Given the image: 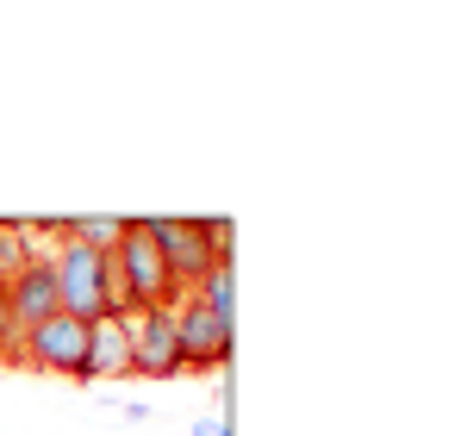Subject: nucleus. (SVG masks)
<instances>
[{
	"label": "nucleus",
	"instance_id": "nucleus-5",
	"mask_svg": "<svg viewBox=\"0 0 461 436\" xmlns=\"http://www.w3.org/2000/svg\"><path fill=\"white\" fill-rule=\"evenodd\" d=\"M131 331V374L138 380H181V343H175V305H150L125 318Z\"/></svg>",
	"mask_w": 461,
	"mask_h": 436
},
{
	"label": "nucleus",
	"instance_id": "nucleus-4",
	"mask_svg": "<svg viewBox=\"0 0 461 436\" xmlns=\"http://www.w3.org/2000/svg\"><path fill=\"white\" fill-rule=\"evenodd\" d=\"M81 356H87V324L69 312H50L44 324L25 331V368H38V374L81 380Z\"/></svg>",
	"mask_w": 461,
	"mask_h": 436
},
{
	"label": "nucleus",
	"instance_id": "nucleus-6",
	"mask_svg": "<svg viewBox=\"0 0 461 436\" xmlns=\"http://www.w3.org/2000/svg\"><path fill=\"white\" fill-rule=\"evenodd\" d=\"M6 312H13L19 331H32V324H44V318L57 312V275H50V256H44V250L6 281Z\"/></svg>",
	"mask_w": 461,
	"mask_h": 436
},
{
	"label": "nucleus",
	"instance_id": "nucleus-9",
	"mask_svg": "<svg viewBox=\"0 0 461 436\" xmlns=\"http://www.w3.org/2000/svg\"><path fill=\"white\" fill-rule=\"evenodd\" d=\"M32 256H38V243L25 237V218H0V287H6Z\"/></svg>",
	"mask_w": 461,
	"mask_h": 436
},
{
	"label": "nucleus",
	"instance_id": "nucleus-8",
	"mask_svg": "<svg viewBox=\"0 0 461 436\" xmlns=\"http://www.w3.org/2000/svg\"><path fill=\"white\" fill-rule=\"evenodd\" d=\"M63 237H69V243H87V250H100V256H113V250H119V237H125V218H119V213L63 218Z\"/></svg>",
	"mask_w": 461,
	"mask_h": 436
},
{
	"label": "nucleus",
	"instance_id": "nucleus-12",
	"mask_svg": "<svg viewBox=\"0 0 461 436\" xmlns=\"http://www.w3.org/2000/svg\"><path fill=\"white\" fill-rule=\"evenodd\" d=\"M194 436H225V418H200V424H194Z\"/></svg>",
	"mask_w": 461,
	"mask_h": 436
},
{
	"label": "nucleus",
	"instance_id": "nucleus-10",
	"mask_svg": "<svg viewBox=\"0 0 461 436\" xmlns=\"http://www.w3.org/2000/svg\"><path fill=\"white\" fill-rule=\"evenodd\" d=\"M187 299H200L206 312H219V318H230V262H219V268H206L194 287H187Z\"/></svg>",
	"mask_w": 461,
	"mask_h": 436
},
{
	"label": "nucleus",
	"instance_id": "nucleus-1",
	"mask_svg": "<svg viewBox=\"0 0 461 436\" xmlns=\"http://www.w3.org/2000/svg\"><path fill=\"white\" fill-rule=\"evenodd\" d=\"M113 268H119V281H125V293H131L138 312H150V305H181V299H187V293L168 281V268H162V256H156V243L144 237L138 218H125V237H119V250H113Z\"/></svg>",
	"mask_w": 461,
	"mask_h": 436
},
{
	"label": "nucleus",
	"instance_id": "nucleus-2",
	"mask_svg": "<svg viewBox=\"0 0 461 436\" xmlns=\"http://www.w3.org/2000/svg\"><path fill=\"white\" fill-rule=\"evenodd\" d=\"M175 343H181V374H225L230 368V318L206 312L200 299L175 305Z\"/></svg>",
	"mask_w": 461,
	"mask_h": 436
},
{
	"label": "nucleus",
	"instance_id": "nucleus-7",
	"mask_svg": "<svg viewBox=\"0 0 461 436\" xmlns=\"http://www.w3.org/2000/svg\"><path fill=\"white\" fill-rule=\"evenodd\" d=\"M131 380V331L125 318H94L87 324V356H81V380Z\"/></svg>",
	"mask_w": 461,
	"mask_h": 436
},
{
	"label": "nucleus",
	"instance_id": "nucleus-3",
	"mask_svg": "<svg viewBox=\"0 0 461 436\" xmlns=\"http://www.w3.org/2000/svg\"><path fill=\"white\" fill-rule=\"evenodd\" d=\"M144 224V237L156 243V256H162V268H168V281L187 293L206 268H219V256H212V243H206V231H200V218H138Z\"/></svg>",
	"mask_w": 461,
	"mask_h": 436
},
{
	"label": "nucleus",
	"instance_id": "nucleus-11",
	"mask_svg": "<svg viewBox=\"0 0 461 436\" xmlns=\"http://www.w3.org/2000/svg\"><path fill=\"white\" fill-rule=\"evenodd\" d=\"M200 231H206V243H212V256H219V262H230V218H200Z\"/></svg>",
	"mask_w": 461,
	"mask_h": 436
}]
</instances>
